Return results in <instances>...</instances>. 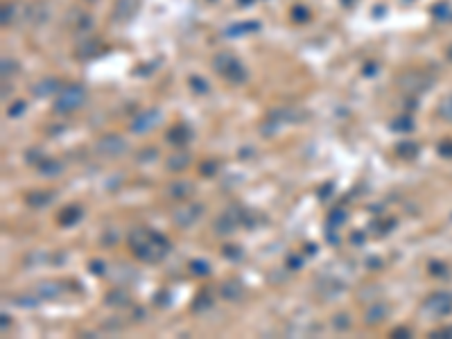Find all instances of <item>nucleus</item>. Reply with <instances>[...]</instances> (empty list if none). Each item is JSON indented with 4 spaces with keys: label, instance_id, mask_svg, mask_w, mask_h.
Returning <instances> with one entry per match:
<instances>
[{
    "label": "nucleus",
    "instance_id": "16",
    "mask_svg": "<svg viewBox=\"0 0 452 339\" xmlns=\"http://www.w3.org/2000/svg\"><path fill=\"white\" fill-rule=\"evenodd\" d=\"M335 323H337V328H346V326H348V321H346V317H344V315L337 317V321H335Z\"/></svg>",
    "mask_w": 452,
    "mask_h": 339
},
{
    "label": "nucleus",
    "instance_id": "1",
    "mask_svg": "<svg viewBox=\"0 0 452 339\" xmlns=\"http://www.w3.org/2000/svg\"><path fill=\"white\" fill-rule=\"evenodd\" d=\"M84 102V91L80 86H68L64 91V95L59 97V102H57V111H75L77 107H82Z\"/></svg>",
    "mask_w": 452,
    "mask_h": 339
},
{
    "label": "nucleus",
    "instance_id": "6",
    "mask_svg": "<svg viewBox=\"0 0 452 339\" xmlns=\"http://www.w3.org/2000/svg\"><path fill=\"white\" fill-rule=\"evenodd\" d=\"M188 138H190V132H188V127H183V124H179L174 132H170V140H172V143H177V145L186 143Z\"/></svg>",
    "mask_w": 452,
    "mask_h": 339
},
{
    "label": "nucleus",
    "instance_id": "18",
    "mask_svg": "<svg viewBox=\"0 0 452 339\" xmlns=\"http://www.w3.org/2000/svg\"><path fill=\"white\" fill-rule=\"evenodd\" d=\"M350 240H355L357 244H362V240H364V238H362V233H355V238H350Z\"/></svg>",
    "mask_w": 452,
    "mask_h": 339
},
{
    "label": "nucleus",
    "instance_id": "9",
    "mask_svg": "<svg viewBox=\"0 0 452 339\" xmlns=\"http://www.w3.org/2000/svg\"><path fill=\"white\" fill-rule=\"evenodd\" d=\"M80 217H82V211H80V208H68L64 215H61V222H64V224H72L75 220H80Z\"/></svg>",
    "mask_w": 452,
    "mask_h": 339
},
{
    "label": "nucleus",
    "instance_id": "11",
    "mask_svg": "<svg viewBox=\"0 0 452 339\" xmlns=\"http://www.w3.org/2000/svg\"><path fill=\"white\" fill-rule=\"evenodd\" d=\"M188 161H190V159H188L186 154H179L177 159H170V163H167V168H172V170H181L183 165L188 163Z\"/></svg>",
    "mask_w": 452,
    "mask_h": 339
},
{
    "label": "nucleus",
    "instance_id": "2",
    "mask_svg": "<svg viewBox=\"0 0 452 339\" xmlns=\"http://www.w3.org/2000/svg\"><path fill=\"white\" fill-rule=\"evenodd\" d=\"M124 149H127V145H124V140L118 138V136H107V138H102L97 143V152H102L107 156H118V154H122Z\"/></svg>",
    "mask_w": 452,
    "mask_h": 339
},
{
    "label": "nucleus",
    "instance_id": "7",
    "mask_svg": "<svg viewBox=\"0 0 452 339\" xmlns=\"http://www.w3.org/2000/svg\"><path fill=\"white\" fill-rule=\"evenodd\" d=\"M59 292H61V288L57 283H43L39 288V294L41 296H45V299H52V296H59Z\"/></svg>",
    "mask_w": 452,
    "mask_h": 339
},
{
    "label": "nucleus",
    "instance_id": "15",
    "mask_svg": "<svg viewBox=\"0 0 452 339\" xmlns=\"http://www.w3.org/2000/svg\"><path fill=\"white\" fill-rule=\"evenodd\" d=\"M59 170H61V165H59V163H50V161H48V163L43 165V172H48V176H55Z\"/></svg>",
    "mask_w": 452,
    "mask_h": 339
},
{
    "label": "nucleus",
    "instance_id": "14",
    "mask_svg": "<svg viewBox=\"0 0 452 339\" xmlns=\"http://www.w3.org/2000/svg\"><path fill=\"white\" fill-rule=\"evenodd\" d=\"M190 269L194 271V274H208V267H206V263H202V260H194V263L190 265Z\"/></svg>",
    "mask_w": 452,
    "mask_h": 339
},
{
    "label": "nucleus",
    "instance_id": "17",
    "mask_svg": "<svg viewBox=\"0 0 452 339\" xmlns=\"http://www.w3.org/2000/svg\"><path fill=\"white\" fill-rule=\"evenodd\" d=\"M290 267H292V269L301 267V258H298V260H296V258H290Z\"/></svg>",
    "mask_w": 452,
    "mask_h": 339
},
{
    "label": "nucleus",
    "instance_id": "10",
    "mask_svg": "<svg viewBox=\"0 0 452 339\" xmlns=\"http://www.w3.org/2000/svg\"><path fill=\"white\" fill-rule=\"evenodd\" d=\"M366 317H369V319H366L369 323H371V321L378 323V321L382 319V317H385V307H382V305H375L373 310H369V315H366Z\"/></svg>",
    "mask_w": 452,
    "mask_h": 339
},
{
    "label": "nucleus",
    "instance_id": "4",
    "mask_svg": "<svg viewBox=\"0 0 452 339\" xmlns=\"http://www.w3.org/2000/svg\"><path fill=\"white\" fill-rule=\"evenodd\" d=\"M199 217V208H181V211L174 213V222L179 226H188Z\"/></svg>",
    "mask_w": 452,
    "mask_h": 339
},
{
    "label": "nucleus",
    "instance_id": "12",
    "mask_svg": "<svg viewBox=\"0 0 452 339\" xmlns=\"http://www.w3.org/2000/svg\"><path fill=\"white\" fill-rule=\"evenodd\" d=\"M52 199V195H30L28 197V201L32 203V206H45Z\"/></svg>",
    "mask_w": 452,
    "mask_h": 339
},
{
    "label": "nucleus",
    "instance_id": "8",
    "mask_svg": "<svg viewBox=\"0 0 452 339\" xmlns=\"http://www.w3.org/2000/svg\"><path fill=\"white\" fill-rule=\"evenodd\" d=\"M190 190H192V186H190V184H186V181H179V184H172V188H170L172 197H186Z\"/></svg>",
    "mask_w": 452,
    "mask_h": 339
},
{
    "label": "nucleus",
    "instance_id": "5",
    "mask_svg": "<svg viewBox=\"0 0 452 339\" xmlns=\"http://www.w3.org/2000/svg\"><path fill=\"white\" fill-rule=\"evenodd\" d=\"M222 294L226 296V299H231V301H238L240 296H242V288H240L235 280H231V283H226L222 288Z\"/></svg>",
    "mask_w": 452,
    "mask_h": 339
},
{
    "label": "nucleus",
    "instance_id": "3",
    "mask_svg": "<svg viewBox=\"0 0 452 339\" xmlns=\"http://www.w3.org/2000/svg\"><path fill=\"white\" fill-rule=\"evenodd\" d=\"M159 111H147V113H143V116H138L134 120V124H131V129L134 132H147V129H152L156 122H159Z\"/></svg>",
    "mask_w": 452,
    "mask_h": 339
},
{
    "label": "nucleus",
    "instance_id": "13",
    "mask_svg": "<svg viewBox=\"0 0 452 339\" xmlns=\"http://www.w3.org/2000/svg\"><path fill=\"white\" fill-rule=\"evenodd\" d=\"M344 220H346V213L344 211H335L333 215H330L328 222H330V226H333V224H335V226H339V224H344Z\"/></svg>",
    "mask_w": 452,
    "mask_h": 339
}]
</instances>
